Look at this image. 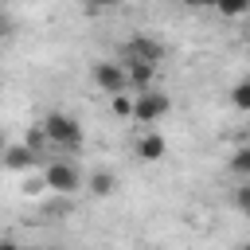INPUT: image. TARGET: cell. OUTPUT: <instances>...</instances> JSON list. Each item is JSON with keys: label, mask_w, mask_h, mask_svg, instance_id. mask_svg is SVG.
<instances>
[{"label": "cell", "mask_w": 250, "mask_h": 250, "mask_svg": "<svg viewBox=\"0 0 250 250\" xmlns=\"http://www.w3.org/2000/svg\"><path fill=\"white\" fill-rule=\"evenodd\" d=\"M43 137L62 145V148H78L82 145V125L70 117V113H47L43 117Z\"/></svg>", "instance_id": "6da1fadb"}, {"label": "cell", "mask_w": 250, "mask_h": 250, "mask_svg": "<svg viewBox=\"0 0 250 250\" xmlns=\"http://www.w3.org/2000/svg\"><path fill=\"white\" fill-rule=\"evenodd\" d=\"M168 109H172L168 94H160V90H152V86L133 98V121H141V125H156Z\"/></svg>", "instance_id": "7a4b0ae2"}, {"label": "cell", "mask_w": 250, "mask_h": 250, "mask_svg": "<svg viewBox=\"0 0 250 250\" xmlns=\"http://www.w3.org/2000/svg\"><path fill=\"white\" fill-rule=\"evenodd\" d=\"M90 78H94V86H98V90H105L109 98L129 90V82H125V66H121V62H113V59H102V62H94Z\"/></svg>", "instance_id": "3957f363"}, {"label": "cell", "mask_w": 250, "mask_h": 250, "mask_svg": "<svg viewBox=\"0 0 250 250\" xmlns=\"http://www.w3.org/2000/svg\"><path fill=\"white\" fill-rule=\"evenodd\" d=\"M43 188H55V191H78V168L66 164V160H55L43 176Z\"/></svg>", "instance_id": "277c9868"}, {"label": "cell", "mask_w": 250, "mask_h": 250, "mask_svg": "<svg viewBox=\"0 0 250 250\" xmlns=\"http://www.w3.org/2000/svg\"><path fill=\"white\" fill-rule=\"evenodd\" d=\"M164 152H168V145H164L160 133H145V137L137 141V156H141V160H160Z\"/></svg>", "instance_id": "5b68a950"}, {"label": "cell", "mask_w": 250, "mask_h": 250, "mask_svg": "<svg viewBox=\"0 0 250 250\" xmlns=\"http://www.w3.org/2000/svg\"><path fill=\"white\" fill-rule=\"evenodd\" d=\"M113 188H117V180H113L109 172H94V176H90V191H94V195H109Z\"/></svg>", "instance_id": "8992f818"}, {"label": "cell", "mask_w": 250, "mask_h": 250, "mask_svg": "<svg viewBox=\"0 0 250 250\" xmlns=\"http://www.w3.org/2000/svg\"><path fill=\"white\" fill-rule=\"evenodd\" d=\"M31 160H35V152H31V148H12V152L4 156V164H8V168H27Z\"/></svg>", "instance_id": "52a82bcc"}, {"label": "cell", "mask_w": 250, "mask_h": 250, "mask_svg": "<svg viewBox=\"0 0 250 250\" xmlns=\"http://www.w3.org/2000/svg\"><path fill=\"white\" fill-rule=\"evenodd\" d=\"M113 113H117V117H133V98H129V90H125V94H113Z\"/></svg>", "instance_id": "ba28073f"}, {"label": "cell", "mask_w": 250, "mask_h": 250, "mask_svg": "<svg viewBox=\"0 0 250 250\" xmlns=\"http://www.w3.org/2000/svg\"><path fill=\"white\" fill-rule=\"evenodd\" d=\"M234 105H238V109H246V105H250V86H246V82H238V86H234Z\"/></svg>", "instance_id": "9c48e42d"}, {"label": "cell", "mask_w": 250, "mask_h": 250, "mask_svg": "<svg viewBox=\"0 0 250 250\" xmlns=\"http://www.w3.org/2000/svg\"><path fill=\"white\" fill-rule=\"evenodd\" d=\"M246 168H250V152L238 148V152H234V172H246Z\"/></svg>", "instance_id": "30bf717a"}, {"label": "cell", "mask_w": 250, "mask_h": 250, "mask_svg": "<svg viewBox=\"0 0 250 250\" xmlns=\"http://www.w3.org/2000/svg\"><path fill=\"white\" fill-rule=\"evenodd\" d=\"M0 250H20L16 242H8V238H0Z\"/></svg>", "instance_id": "8fae6325"}, {"label": "cell", "mask_w": 250, "mask_h": 250, "mask_svg": "<svg viewBox=\"0 0 250 250\" xmlns=\"http://www.w3.org/2000/svg\"><path fill=\"white\" fill-rule=\"evenodd\" d=\"M0 152H4V133H0Z\"/></svg>", "instance_id": "7c38bea8"}, {"label": "cell", "mask_w": 250, "mask_h": 250, "mask_svg": "<svg viewBox=\"0 0 250 250\" xmlns=\"http://www.w3.org/2000/svg\"><path fill=\"white\" fill-rule=\"evenodd\" d=\"M238 250H246V246H238Z\"/></svg>", "instance_id": "4fadbf2b"}]
</instances>
